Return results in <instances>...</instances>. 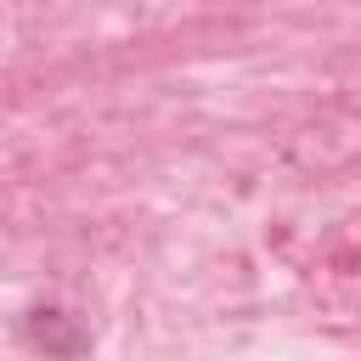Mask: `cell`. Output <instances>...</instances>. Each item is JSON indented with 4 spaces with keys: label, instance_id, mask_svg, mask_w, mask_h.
<instances>
[{
    "label": "cell",
    "instance_id": "obj_1",
    "mask_svg": "<svg viewBox=\"0 0 361 361\" xmlns=\"http://www.w3.org/2000/svg\"><path fill=\"white\" fill-rule=\"evenodd\" d=\"M28 338H34L45 355H79V350L90 344V333H85V327H73V316H62V310H34Z\"/></svg>",
    "mask_w": 361,
    "mask_h": 361
}]
</instances>
